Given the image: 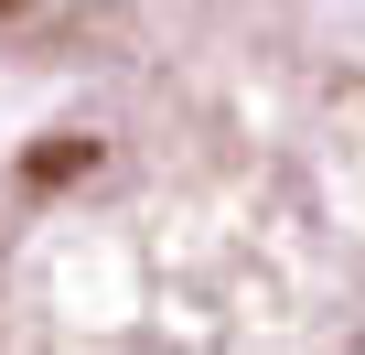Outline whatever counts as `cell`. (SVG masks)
Wrapping results in <instances>:
<instances>
[{
  "label": "cell",
  "mask_w": 365,
  "mask_h": 355,
  "mask_svg": "<svg viewBox=\"0 0 365 355\" xmlns=\"http://www.w3.org/2000/svg\"><path fill=\"white\" fill-rule=\"evenodd\" d=\"M0 355H365V54L108 65L0 172Z\"/></svg>",
  "instance_id": "cell-1"
},
{
  "label": "cell",
  "mask_w": 365,
  "mask_h": 355,
  "mask_svg": "<svg viewBox=\"0 0 365 355\" xmlns=\"http://www.w3.org/2000/svg\"><path fill=\"white\" fill-rule=\"evenodd\" d=\"M269 11V0H0V44L33 54V65H150L182 44H215L226 22Z\"/></svg>",
  "instance_id": "cell-2"
}]
</instances>
